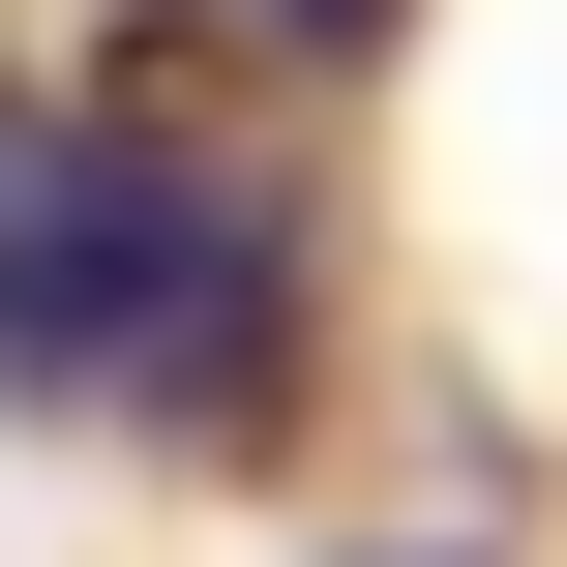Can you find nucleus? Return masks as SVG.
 I'll list each match as a JSON object with an SVG mask.
<instances>
[{
	"label": "nucleus",
	"mask_w": 567,
	"mask_h": 567,
	"mask_svg": "<svg viewBox=\"0 0 567 567\" xmlns=\"http://www.w3.org/2000/svg\"><path fill=\"white\" fill-rule=\"evenodd\" d=\"M299 329L269 209L150 120H0V389H120V419H239Z\"/></svg>",
	"instance_id": "obj_1"
},
{
	"label": "nucleus",
	"mask_w": 567,
	"mask_h": 567,
	"mask_svg": "<svg viewBox=\"0 0 567 567\" xmlns=\"http://www.w3.org/2000/svg\"><path fill=\"white\" fill-rule=\"evenodd\" d=\"M269 30H299V60H359V30H389V0H269Z\"/></svg>",
	"instance_id": "obj_2"
},
{
	"label": "nucleus",
	"mask_w": 567,
	"mask_h": 567,
	"mask_svg": "<svg viewBox=\"0 0 567 567\" xmlns=\"http://www.w3.org/2000/svg\"><path fill=\"white\" fill-rule=\"evenodd\" d=\"M419 567H478V538H419Z\"/></svg>",
	"instance_id": "obj_3"
}]
</instances>
